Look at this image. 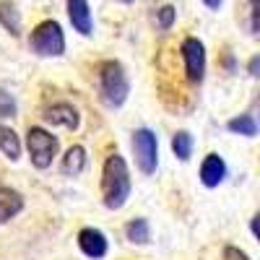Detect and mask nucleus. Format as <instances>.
<instances>
[{
	"label": "nucleus",
	"mask_w": 260,
	"mask_h": 260,
	"mask_svg": "<svg viewBox=\"0 0 260 260\" xmlns=\"http://www.w3.org/2000/svg\"><path fill=\"white\" fill-rule=\"evenodd\" d=\"M102 198L110 211H120L130 198V172L120 154H112L102 169Z\"/></svg>",
	"instance_id": "1"
},
{
	"label": "nucleus",
	"mask_w": 260,
	"mask_h": 260,
	"mask_svg": "<svg viewBox=\"0 0 260 260\" xmlns=\"http://www.w3.org/2000/svg\"><path fill=\"white\" fill-rule=\"evenodd\" d=\"M96 83H99V99L117 110L127 102V94H130V81H127V73L125 68L117 62V60H104L99 62L96 68Z\"/></svg>",
	"instance_id": "2"
},
{
	"label": "nucleus",
	"mask_w": 260,
	"mask_h": 260,
	"mask_svg": "<svg viewBox=\"0 0 260 260\" xmlns=\"http://www.w3.org/2000/svg\"><path fill=\"white\" fill-rule=\"evenodd\" d=\"M29 47L39 57H60L65 52V34L57 21L47 18L42 24H37L29 37Z\"/></svg>",
	"instance_id": "3"
},
{
	"label": "nucleus",
	"mask_w": 260,
	"mask_h": 260,
	"mask_svg": "<svg viewBox=\"0 0 260 260\" xmlns=\"http://www.w3.org/2000/svg\"><path fill=\"white\" fill-rule=\"evenodd\" d=\"M26 148H29V159L37 169H47L52 167L55 156H57V138L45 127H29L26 133Z\"/></svg>",
	"instance_id": "4"
},
{
	"label": "nucleus",
	"mask_w": 260,
	"mask_h": 260,
	"mask_svg": "<svg viewBox=\"0 0 260 260\" xmlns=\"http://www.w3.org/2000/svg\"><path fill=\"white\" fill-rule=\"evenodd\" d=\"M133 154H136V164L143 175H154L159 167V141L154 136V130L141 127L133 133Z\"/></svg>",
	"instance_id": "5"
},
{
	"label": "nucleus",
	"mask_w": 260,
	"mask_h": 260,
	"mask_svg": "<svg viewBox=\"0 0 260 260\" xmlns=\"http://www.w3.org/2000/svg\"><path fill=\"white\" fill-rule=\"evenodd\" d=\"M180 55L185 62V76L190 83H201L206 76V47L198 37H187L180 45Z\"/></svg>",
	"instance_id": "6"
},
{
	"label": "nucleus",
	"mask_w": 260,
	"mask_h": 260,
	"mask_svg": "<svg viewBox=\"0 0 260 260\" xmlns=\"http://www.w3.org/2000/svg\"><path fill=\"white\" fill-rule=\"evenodd\" d=\"M78 247H81V252L86 255V257H91V260H102L104 255H107V237H104V232H99V229H94V226H86V229H81L78 232Z\"/></svg>",
	"instance_id": "7"
},
{
	"label": "nucleus",
	"mask_w": 260,
	"mask_h": 260,
	"mask_svg": "<svg viewBox=\"0 0 260 260\" xmlns=\"http://www.w3.org/2000/svg\"><path fill=\"white\" fill-rule=\"evenodd\" d=\"M68 18H71L73 29L81 37H91L94 34V18H91L89 0H68Z\"/></svg>",
	"instance_id": "8"
},
{
	"label": "nucleus",
	"mask_w": 260,
	"mask_h": 260,
	"mask_svg": "<svg viewBox=\"0 0 260 260\" xmlns=\"http://www.w3.org/2000/svg\"><path fill=\"white\" fill-rule=\"evenodd\" d=\"M42 117H45L47 122H52V125L68 127V130H76V127L81 125V115H78V110H76L73 104H68V102H57V104L47 107Z\"/></svg>",
	"instance_id": "9"
},
{
	"label": "nucleus",
	"mask_w": 260,
	"mask_h": 260,
	"mask_svg": "<svg viewBox=\"0 0 260 260\" xmlns=\"http://www.w3.org/2000/svg\"><path fill=\"white\" fill-rule=\"evenodd\" d=\"M226 177V164L219 154H208L201 164V182L206 187H219Z\"/></svg>",
	"instance_id": "10"
},
{
	"label": "nucleus",
	"mask_w": 260,
	"mask_h": 260,
	"mask_svg": "<svg viewBox=\"0 0 260 260\" xmlns=\"http://www.w3.org/2000/svg\"><path fill=\"white\" fill-rule=\"evenodd\" d=\"M21 211H24V198H21V192H16L11 187H0V224L16 219Z\"/></svg>",
	"instance_id": "11"
},
{
	"label": "nucleus",
	"mask_w": 260,
	"mask_h": 260,
	"mask_svg": "<svg viewBox=\"0 0 260 260\" xmlns=\"http://www.w3.org/2000/svg\"><path fill=\"white\" fill-rule=\"evenodd\" d=\"M60 169H62V175H68V177H78L86 169V148L83 146H71L68 151H65Z\"/></svg>",
	"instance_id": "12"
},
{
	"label": "nucleus",
	"mask_w": 260,
	"mask_h": 260,
	"mask_svg": "<svg viewBox=\"0 0 260 260\" xmlns=\"http://www.w3.org/2000/svg\"><path fill=\"white\" fill-rule=\"evenodd\" d=\"M0 26L6 31H11L13 37L21 34V13H18L16 3H11V0H0Z\"/></svg>",
	"instance_id": "13"
},
{
	"label": "nucleus",
	"mask_w": 260,
	"mask_h": 260,
	"mask_svg": "<svg viewBox=\"0 0 260 260\" xmlns=\"http://www.w3.org/2000/svg\"><path fill=\"white\" fill-rule=\"evenodd\" d=\"M0 151H3L11 161L21 159V141L16 136V130L8 127V125H0Z\"/></svg>",
	"instance_id": "14"
},
{
	"label": "nucleus",
	"mask_w": 260,
	"mask_h": 260,
	"mask_svg": "<svg viewBox=\"0 0 260 260\" xmlns=\"http://www.w3.org/2000/svg\"><path fill=\"white\" fill-rule=\"evenodd\" d=\"M125 237L133 245H148L151 242V226L146 219H133L125 224Z\"/></svg>",
	"instance_id": "15"
},
{
	"label": "nucleus",
	"mask_w": 260,
	"mask_h": 260,
	"mask_svg": "<svg viewBox=\"0 0 260 260\" xmlns=\"http://www.w3.org/2000/svg\"><path fill=\"white\" fill-rule=\"evenodd\" d=\"M226 127L237 136H245V138H255L257 136V122L252 115H240V117H232L226 122Z\"/></svg>",
	"instance_id": "16"
},
{
	"label": "nucleus",
	"mask_w": 260,
	"mask_h": 260,
	"mask_svg": "<svg viewBox=\"0 0 260 260\" xmlns=\"http://www.w3.org/2000/svg\"><path fill=\"white\" fill-rule=\"evenodd\" d=\"M172 151H175V156L180 161H190L192 156V136L187 130H180V133L172 136Z\"/></svg>",
	"instance_id": "17"
},
{
	"label": "nucleus",
	"mask_w": 260,
	"mask_h": 260,
	"mask_svg": "<svg viewBox=\"0 0 260 260\" xmlns=\"http://www.w3.org/2000/svg\"><path fill=\"white\" fill-rule=\"evenodd\" d=\"M175 18H177V8H175V6H161V8L156 11V24H159L164 31L175 26Z\"/></svg>",
	"instance_id": "18"
},
{
	"label": "nucleus",
	"mask_w": 260,
	"mask_h": 260,
	"mask_svg": "<svg viewBox=\"0 0 260 260\" xmlns=\"http://www.w3.org/2000/svg\"><path fill=\"white\" fill-rule=\"evenodd\" d=\"M13 115H16V99L6 89H0V120L13 117Z\"/></svg>",
	"instance_id": "19"
},
{
	"label": "nucleus",
	"mask_w": 260,
	"mask_h": 260,
	"mask_svg": "<svg viewBox=\"0 0 260 260\" xmlns=\"http://www.w3.org/2000/svg\"><path fill=\"white\" fill-rule=\"evenodd\" d=\"M257 6H260V0H250V8H247L250 11V34L260 31V24H257V13L260 11H257Z\"/></svg>",
	"instance_id": "20"
},
{
	"label": "nucleus",
	"mask_w": 260,
	"mask_h": 260,
	"mask_svg": "<svg viewBox=\"0 0 260 260\" xmlns=\"http://www.w3.org/2000/svg\"><path fill=\"white\" fill-rule=\"evenodd\" d=\"M221 260H250V255H247V252H242L240 247L229 245V247H224V255H221Z\"/></svg>",
	"instance_id": "21"
},
{
	"label": "nucleus",
	"mask_w": 260,
	"mask_h": 260,
	"mask_svg": "<svg viewBox=\"0 0 260 260\" xmlns=\"http://www.w3.org/2000/svg\"><path fill=\"white\" fill-rule=\"evenodd\" d=\"M247 71H250V76H255V78L260 76V73H257V71H260V57H257V55H255V57L250 60V65H247Z\"/></svg>",
	"instance_id": "22"
},
{
	"label": "nucleus",
	"mask_w": 260,
	"mask_h": 260,
	"mask_svg": "<svg viewBox=\"0 0 260 260\" xmlns=\"http://www.w3.org/2000/svg\"><path fill=\"white\" fill-rule=\"evenodd\" d=\"M203 3H206V8H211V11H219L224 0H203Z\"/></svg>",
	"instance_id": "23"
},
{
	"label": "nucleus",
	"mask_w": 260,
	"mask_h": 260,
	"mask_svg": "<svg viewBox=\"0 0 260 260\" xmlns=\"http://www.w3.org/2000/svg\"><path fill=\"white\" fill-rule=\"evenodd\" d=\"M250 229H252V234L257 237V216H252V221H250Z\"/></svg>",
	"instance_id": "24"
},
{
	"label": "nucleus",
	"mask_w": 260,
	"mask_h": 260,
	"mask_svg": "<svg viewBox=\"0 0 260 260\" xmlns=\"http://www.w3.org/2000/svg\"><path fill=\"white\" fill-rule=\"evenodd\" d=\"M120 3H136V0H120Z\"/></svg>",
	"instance_id": "25"
}]
</instances>
